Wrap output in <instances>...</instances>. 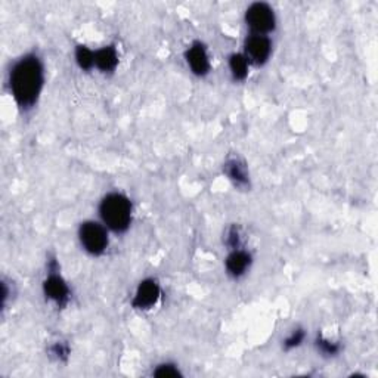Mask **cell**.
<instances>
[{"instance_id":"obj_1","label":"cell","mask_w":378,"mask_h":378,"mask_svg":"<svg viewBox=\"0 0 378 378\" xmlns=\"http://www.w3.org/2000/svg\"><path fill=\"white\" fill-rule=\"evenodd\" d=\"M45 84V67L36 53H27L13 63L9 72V89L21 111L36 107Z\"/></svg>"},{"instance_id":"obj_2","label":"cell","mask_w":378,"mask_h":378,"mask_svg":"<svg viewBox=\"0 0 378 378\" xmlns=\"http://www.w3.org/2000/svg\"><path fill=\"white\" fill-rule=\"evenodd\" d=\"M99 216L108 229L122 234L132 223V202L123 194L111 193L100 201Z\"/></svg>"},{"instance_id":"obj_3","label":"cell","mask_w":378,"mask_h":378,"mask_svg":"<svg viewBox=\"0 0 378 378\" xmlns=\"http://www.w3.org/2000/svg\"><path fill=\"white\" fill-rule=\"evenodd\" d=\"M79 240L84 252L92 256L104 254L110 242L107 228L93 221H87L80 225Z\"/></svg>"},{"instance_id":"obj_4","label":"cell","mask_w":378,"mask_h":378,"mask_svg":"<svg viewBox=\"0 0 378 378\" xmlns=\"http://www.w3.org/2000/svg\"><path fill=\"white\" fill-rule=\"evenodd\" d=\"M48 269H49V273L46 276L45 282H43V293H45L48 300L56 304V308H65L70 301L71 292L65 280L60 273V266H58L55 259L49 261Z\"/></svg>"},{"instance_id":"obj_5","label":"cell","mask_w":378,"mask_h":378,"mask_svg":"<svg viewBox=\"0 0 378 378\" xmlns=\"http://www.w3.org/2000/svg\"><path fill=\"white\" fill-rule=\"evenodd\" d=\"M245 24L250 28L252 34L268 36L276 25L273 9L265 2L252 4L245 12Z\"/></svg>"},{"instance_id":"obj_6","label":"cell","mask_w":378,"mask_h":378,"mask_svg":"<svg viewBox=\"0 0 378 378\" xmlns=\"http://www.w3.org/2000/svg\"><path fill=\"white\" fill-rule=\"evenodd\" d=\"M272 53V41L268 36L250 34L244 43V56L250 64L265 65Z\"/></svg>"},{"instance_id":"obj_7","label":"cell","mask_w":378,"mask_h":378,"mask_svg":"<svg viewBox=\"0 0 378 378\" xmlns=\"http://www.w3.org/2000/svg\"><path fill=\"white\" fill-rule=\"evenodd\" d=\"M162 296V289L155 280H143L136 288L132 306L138 311H148L154 308Z\"/></svg>"},{"instance_id":"obj_8","label":"cell","mask_w":378,"mask_h":378,"mask_svg":"<svg viewBox=\"0 0 378 378\" xmlns=\"http://www.w3.org/2000/svg\"><path fill=\"white\" fill-rule=\"evenodd\" d=\"M186 63L191 68V71L194 72L195 76H207L210 71V60H209V53L206 46L202 45L201 41H194L191 46L188 48L186 53Z\"/></svg>"},{"instance_id":"obj_9","label":"cell","mask_w":378,"mask_h":378,"mask_svg":"<svg viewBox=\"0 0 378 378\" xmlns=\"http://www.w3.org/2000/svg\"><path fill=\"white\" fill-rule=\"evenodd\" d=\"M223 171L228 176V179L238 188H247L250 186V174L249 169L242 158L238 155L228 157V159L223 164Z\"/></svg>"},{"instance_id":"obj_10","label":"cell","mask_w":378,"mask_h":378,"mask_svg":"<svg viewBox=\"0 0 378 378\" xmlns=\"http://www.w3.org/2000/svg\"><path fill=\"white\" fill-rule=\"evenodd\" d=\"M252 254L242 249L230 250L225 260V268L229 276L232 278H241L242 275L247 273V271L252 266Z\"/></svg>"},{"instance_id":"obj_11","label":"cell","mask_w":378,"mask_h":378,"mask_svg":"<svg viewBox=\"0 0 378 378\" xmlns=\"http://www.w3.org/2000/svg\"><path fill=\"white\" fill-rule=\"evenodd\" d=\"M119 65V52L114 46H104L95 51V67L103 72H112Z\"/></svg>"},{"instance_id":"obj_12","label":"cell","mask_w":378,"mask_h":378,"mask_svg":"<svg viewBox=\"0 0 378 378\" xmlns=\"http://www.w3.org/2000/svg\"><path fill=\"white\" fill-rule=\"evenodd\" d=\"M249 65L250 63L247 61L244 53H232L229 56V70L234 80L242 82L249 76Z\"/></svg>"},{"instance_id":"obj_13","label":"cell","mask_w":378,"mask_h":378,"mask_svg":"<svg viewBox=\"0 0 378 378\" xmlns=\"http://www.w3.org/2000/svg\"><path fill=\"white\" fill-rule=\"evenodd\" d=\"M76 63L84 71L92 70L95 67V52L91 51L87 46H77Z\"/></svg>"},{"instance_id":"obj_14","label":"cell","mask_w":378,"mask_h":378,"mask_svg":"<svg viewBox=\"0 0 378 378\" xmlns=\"http://www.w3.org/2000/svg\"><path fill=\"white\" fill-rule=\"evenodd\" d=\"M316 348H318V352L319 353H322L324 356H336L340 353L341 351V346L336 341H332V340H328L322 336H319L316 339Z\"/></svg>"},{"instance_id":"obj_15","label":"cell","mask_w":378,"mask_h":378,"mask_svg":"<svg viewBox=\"0 0 378 378\" xmlns=\"http://www.w3.org/2000/svg\"><path fill=\"white\" fill-rule=\"evenodd\" d=\"M241 238H242L241 237V229L237 225H232L225 232V244H226V247L229 250L241 249V245H242Z\"/></svg>"},{"instance_id":"obj_16","label":"cell","mask_w":378,"mask_h":378,"mask_svg":"<svg viewBox=\"0 0 378 378\" xmlns=\"http://www.w3.org/2000/svg\"><path fill=\"white\" fill-rule=\"evenodd\" d=\"M152 375L158 378H176V377H181L182 374L174 363H162V365H158L152 371Z\"/></svg>"},{"instance_id":"obj_17","label":"cell","mask_w":378,"mask_h":378,"mask_svg":"<svg viewBox=\"0 0 378 378\" xmlns=\"http://www.w3.org/2000/svg\"><path fill=\"white\" fill-rule=\"evenodd\" d=\"M304 339H306V332H304V330L301 328H297L294 330L289 336L284 340V351H292V348H296L299 347Z\"/></svg>"},{"instance_id":"obj_18","label":"cell","mask_w":378,"mask_h":378,"mask_svg":"<svg viewBox=\"0 0 378 378\" xmlns=\"http://www.w3.org/2000/svg\"><path fill=\"white\" fill-rule=\"evenodd\" d=\"M49 352L51 356H53L56 360H67L70 356V346L64 341H58L51 346Z\"/></svg>"}]
</instances>
